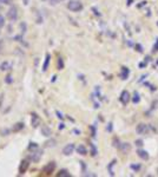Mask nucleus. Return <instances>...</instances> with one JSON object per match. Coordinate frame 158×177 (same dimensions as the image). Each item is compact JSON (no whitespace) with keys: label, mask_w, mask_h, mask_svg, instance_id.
I'll use <instances>...</instances> for the list:
<instances>
[{"label":"nucleus","mask_w":158,"mask_h":177,"mask_svg":"<svg viewBox=\"0 0 158 177\" xmlns=\"http://www.w3.org/2000/svg\"><path fill=\"white\" fill-rule=\"evenodd\" d=\"M67 8L72 12H80L84 8V6L79 0H71L70 2H67Z\"/></svg>","instance_id":"f257e3e1"},{"label":"nucleus","mask_w":158,"mask_h":177,"mask_svg":"<svg viewBox=\"0 0 158 177\" xmlns=\"http://www.w3.org/2000/svg\"><path fill=\"white\" fill-rule=\"evenodd\" d=\"M56 162L54 161H52V162H49L44 168H43V173L45 174V175H51L54 170H56Z\"/></svg>","instance_id":"f03ea898"},{"label":"nucleus","mask_w":158,"mask_h":177,"mask_svg":"<svg viewBox=\"0 0 158 177\" xmlns=\"http://www.w3.org/2000/svg\"><path fill=\"white\" fill-rule=\"evenodd\" d=\"M7 18H8L11 21L17 20V18H18V9H17L15 6H11V7H9V9H8V12H7Z\"/></svg>","instance_id":"7ed1b4c3"},{"label":"nucleus","mask_w":158,"mask_h":177,"mask_svg":"<svg viewBox=\"0 0 158 177\" xmlns=\"http://www.w3.org/2000/svg\"><path fill=\"white\" fill-rule=\"evenodd\" d=\"M41 156H43V150H37V151H33V152H31V155H30V160L32 161V162H34V163H37V162H39V160L41 158Z\"/></svg>","instance_id":"20e7f679"},{"label":"nucleus","mask_w":158,"mask_h":177,"mask_svg":"<svg viewBox=\"0 0 158 177\" xmlns=\"http://www.w3.org/2000/svg\"><path fill=\"white\" fill-rule=\"evenodd\" d=\"M130 99H131V96H130L129 91L124 90V91L120 93V97H119V100H120V103H122V104H124V105H126V104L130 102Z\"/></svg>","instance_id":"39448f33"},{"label":"nucleus","mask_w":158,"mask_h":177,"mask_svg":"<svg viewBox=\"0 0 158 177\" xmlns=\"http://www.w3.org/2000/svg\"><path fill=\"white\" fill-rule=\"evenodd\" d=\"M40 117L38 116V113H36V112H32V115H31V125L33 126V128H38L39 125H40Z\"/></svg>","instance_id":"423d86ee"},{"label":"nucleus","mask_w":158,"mask_h":177,"mask_svg":"<svg viewBox=\"0 0 158 177\" xmlns=\"http://www.w3.org/2000/svg\"><path fill=\"white\" fill-rule=\"evenodd\" d=\"M148 131H149V128H148V125L144 124V123H139V124L136 126V132H137L138 135H145Z\"/></svg>","instance_id":"0eeeda50"},{"label":"nucleus","mask_w":158,"mask_h":177,"mask_svg":"<svg viewBox=\"0 0 158 177\" xmlns=\"http://www.w3.org/2000/svg\"><path fill=\"white\" fill-rule=\"evenodd\" d=\"M75 149H76L75 144H73V143H70V144H67V145L64 147V149H63V154H64L65 156H70V155L73 154Z\"/></svg>","instance_id":"6e6552de"},{"label":"nucleus","mask_w":158,"mask_h":177,"mask_svg":"<svg viewBox=\"0 0 158 177\" xmlns=\"http://www.w3.org/2000/svg\"><path fill=\"white\" fill-rule=\"evenodd\" d=\"M28 167H30V162H28L27 160L21 161V163H20V165H19V175H24V174L27 171Z\"/></svg>","instance_id":"1a4fd4ad"},{"label":"nucleus","mask_w":158,"mask_h":177,"mask_svg":"<svg viewBox=\"0 0 158 177\" xmlns=\"http://www.w3.org/2000/svg\"><path fill=\"white\" fill-rule=\"evenodd\" d=\"M118 149H119L123 154H128V152L131 150V144H130V143H122V144H119Z\"/></svg>","instance_id":"9d476101"},{"label":"nucleus","mask_w":158,"mask_h":177,"mask_svg":"<svg viewBox=\"0 0 158 177\" xmlns=\"http://www.w3.org/2000/svg\"><path fill=\"white\" fill-rule=\"evenodd\" d=\"M137 156L138 157H141L142 160H144V161H148L149 160V154H148V151H145V150H143V149H137Z\"/></svg>","instance_id":"9b49d317"},{"label":"nucleus","mask_w":158,"mask_h":177,"mask_svg":"<svg viewBox=\"0 0 158 177\" xmlns=\"http://www.w3.org/2000/svg\"><path fill=\"white\" fill-rule=\"evenodd\" d=\"M40 132H41V135L45 136V137H50V136L52 135V131H51V129H50L47 125H43L41 129H40Z\"/></svg>","instance_id":"f8f14e48"},{"label":"nucleus","mask_w":158,"mask_h":177,"mask_svg":"<svg viewBox=\"0 0 158 177\" xmlns=\"http://www.w3.org/2000/svg\"><path fill=\"white\" fill-rule=\"evenodd\" d=\"M50 60H51V54L50 53H46L45 56V62L43 64V72H46L47 69H49V65H50Z\"/></svg>","instance_id":"ddd939ff"},{"label":"nucleus","mask_w":158,"mask_h":177,"mask_svg":"<svg viewBox=\"0 0 158 177\" xmlns=\"http://www.w3.org/2000/svg\"><path fill=\"white\" fill-rule=\"evenodd\" d=\"M129 75H130V70L128 69V67H125V66H123L122 67V70H120V78L123 79V81H125V79H128V77H129Z\"/></svg>","instance_id":"4468645a"},{"label":"nucleus","mask_w":158,"mask_h":177,"mask_svg":"<svg viewBox=\"0 0 158 177\" xmlns=\"http://www.w3.org/2000/svg\"><path fill=\"white\" fill-rule=\"evenodd\" d=\"M76 150H77V152H78L79 155H81V156L87 155V149H86V147L83 145V144H79L78 147L76 148Z\"/></svg>","instance_id":"2eb2a0df"},{"label":"nucleus","mask_w":158,"mask_h":177,"mask_svg":"<svg viewBox=\"0 0 158 177\" xmlns=\"http://www.w3.org/2000/svg\"><path fill=\"white\" fill-rule=\"evenodd\" d=\"M24 126H25V124H24L22 122H19V123H15V124L13 125V128H12V131H13V132H18V131H20V130H22V129H24Z\"/></svg>","instance_id":"dca6fc26"},{"label":"nucleus","mask_w":158,"mask_h":177,"mask_svg":"<svg viewBox=\"0 0 158 177\" xmlns=\"http://www.w3.org/2000/svg\"><path fill=\"white\" fill-rule=\"evenodd\" d=\"M0 70L1 71H8V70H12V64L8 63V62H4L0 64Z\"/></svg>","instance_id":"f3484780"},{"label":"nucleus","mask_w":158,"mask_h":177,"mask_svg":"<svg viewBox=\"0 0 158 177\" xmlns=\"http://www.w3.org/2000/svg\"><path fill=\"white\" fill-rule=\"evenodd\" d=\"M116 162H117L116 160H112V161H111V163H110V164L107 165V170H109V174H110L111 176H115V171H113V167L116 165Z\"/></svg>","instance_id":"a211bd4d"},{"label":"nucleus","mask_w":158,"mask_h":177,"mask_svg":"<svg viewBox=\"0 0 158 177\" xmlns=\"http://www.w3.org/2000/svg\"><path fill=\"white\" fill-rule=\"evenodd\" d=\"M28 151L30 152H33V151H37L38 149H39V145L37 144V143H34V142H30V144H28Z\"/></svg>","instance_id":"6ab92c4d"},{"label":"nucleus","mask_w":158,"mask_h":177,"mask_svg":"<svg viewBox=\"0 0 158 177\" xmlns=\"http://www.w3.org/2000/svg\"><path fill=\"white\" fill-rule=\"evenodd\" d=\"M72 175L67 171V170H65V169H62L58 174H57V177H71Z\"/></svg>","instance_id":"aec40b11"},{"label":"nucleus","mask_w":158,"mask_h":177,"mask_svg":"<svg viewBox=\"0 0 158 177\" xmlns=\"http://www.w3.org/2000/svg\"><path fill=\"white\" fill-rule=\"evenodd\" d=\"M139 100H141V96H139V93L137 91H135L133 92V97H132V103L137 104V103H139Z\"/></svg>","instance_id":"412c9836"},{"label":"nucleus","mask_w":158,"mask_h":177,"mask_svg":"<svg viewBox=\"0 0 158 177\" xmlns=\"http://www.w3.org/2000/svg\"><path fill=\"white\" fill-rule=\"evenodd\" d=\"M90 148H91V156L96 157V156H97V154H98V150H97L96 145H94L93 143H90Z\"/></svg>","instance_id":"4be33fe9"},{"label":"nucleus","mask_w":158,"mask_h":177,"mask_svg":"<svg viewBox=\"0 0 158 177\" xmlns=\"http://www.w3.org/2000/svg\"><path fill=\"white\" fill-rule=\"evenodd\" d=\"M57 69H58V70H63V69H64V60H63V59H62L60 57L58 58V63H57Z\"/></svg>","instance_id":"5701e85b"},{"label":"nucleus","mask_w":158,"mask_h":177,"mask_svg":"<svg viewBox=\"0 0 158 177\" xmlns=\"http://www.w3.org/2000/svg\"><path fill=\"white\" fill-rule=\"evenodd\" d=\"M56 139H50V141H46L45 142V147L46 148H50V147H54L56 145Z\"/></svg>","instance_id":"b1692460"},{"label":"nucleus","mask_w":158,"mask_h":177,"mask_svg":"<svg viewBox=\"0 0 158 177\" xmlns=\"http://www.w3.org/2000/svg\"><path fill=\"white\" fill-rule=\"evenodd\" d=\"M20 28H21V33H22V36L26 33V30H27V25H26V22H21L20 24Z\"/></svg>","instance_id":"393cba45"},{"label":"nucleus","mask_w":158,"mask_h":177,"mask_svg":"<svg viewBox=\"0 0 158 177\" xmlns=\"http://www.w3.org/2000/svg\"><path fill=\"white\" fill-rule=\"evenodd\" d=\"M5 82H6V84H12L13 83V78H12V76L9 73L5 77Z\"/></svg>","instance_id":"a878e982"},{"label":"nucleus","mask_w":158,"mask_h":177,"mask_svg":"<svg viewBox=\"0 0 158 177\" xmlns=\"http://www.w3.org/2000/svg\"><path fill=\"white\" fill-rule=\"evenodd\" d=\"M90 129H91V136H92L93 138H96V126H94V125H91Z\"/></svg>","instance_id":"bb28decb"},{"label":"nucleus","mask_w":158,"mask_h":177,"mask_svg":"<svg viewBox=\"0 0 158 177\" xmlns=\"http://www.w3.org/2000/svg\"><path fill=\"white\" fill-rule=\"evenodd\" d=\"M131 169H133L135 171H138L141 169V164H132L131 165Z\"/></svg>","instance_id":"cd10ccee"},{"label":"nucleus","mask_w":158,"mask_h":177,"mask_svg":"<svg viewBox=\"0 0 158 177\" xmlns=\"http://www.w3.org/2000/svg\"><path fill=\"white\" fill-rule=\"evenodd\" d=\"M135 144H136L137 147H143V145H144V142H143L142 139H137V141L135 142Z\"/></svg>","instance_id":"c85d7f7f"},{"label":"nucleus","mask_w":158,"mask_h":177,"mask_svg":"<svg viewBox=\"0 0 158 177\" xmlns=\"http://www.w3.org/2000/svg\"><path fill=\"white\" fill-rule=\"evenodd\" d=\"M4 25H5V18L4 15H0V28L4 27Z\"/></svg>","instance_id":"c756f323"},{"label":"nucleus","mask_w":158,"mask_h":177,"mask_svg":"<svg viewBox=\"0 0 158 177\" xmlns=\"http://www.w3.org/2000/svg\"><path fill=\"white\" fill-rule=\"evenodd\" d=\"M56 115H57V117H58L59 119H64V116H63V113H62V112H59L58 110L56 111Z\"/></svg>","instance_id":"7c9ffc66"},{"label":"nucleus","mask_w":158,"mask_h":177,"mask_svg":"<svg viewBox=\"0 0 158 177\" xmlns=\"http://www.w3.org/2000/svg\"><path fill=\"white\" fill-rule=\"evenodd\" d=\"M12 0H0V4H4V5H11Z\"/></svg>","instance_id":"2f4dec72"},{"label":"nucleus","mask_w":158,"mask_h":177,"mask_svg":"<svg viewBox=\"0 0 158 177\" xmlns=\"http://www.w3.org/2000/svg\"><path fill=\"white\" fill-rule=\"evenodd\" d=\"M64 128H65V124H64V123H60V124H59V126H58V129H59V130H63Z\"/></svg>","instance_id":"473e14b6"},{"label":"nucleus","mask_w":158,"mask_h":177,"mask_svg":"<svg viewBox=\"0 0 158 177\" xmlns=\"http://www.w3.org/2000/svg\"><path fill=\"white\" fill-rule=\"evenodd\" d=\"M154 51H158V39L156 41V44H155V46H154Z\"/></svg>","instance_id":"72a5a7b5"},{"label":"nucleus","mask_w":158,"mask_h":177,"mask_svg":"<svg viewBox=\"0 0 158 177\" xmlns=\"http://www.w3.org/2000/svg\"><path fill=\"white\" fill-rule=\"evenodd\" d=\"M106 129H107V131H112V124L110 123V124H109V126H107Z\"/></svg>","instance_id":"f704fd0d"},{"label":"nucleus","mask_w":158,"mask_h":177,"mask_svg":"<svg viewBox=\"0 0 158 177\" xmlns=\"http://www.w3.org/2000/svg\"><path fill=\"white\" fill-rule=\"evenodd\" d=\"M137 49H138L137 51H139V52H143V49H142V46H141V45H137Z\"/></svg>","instance_id":"c9c22d12"},{"label":"nucleus","mask_w":158,"mask_h":177,"mask_svg":"<svg viewBox=\"0 0 158 177\" xmlns=\"http://www.w3.org/2000/svg\"><path fill=\"white\" fill-rule=\"evenodd\" d=\"M59 1H63V0H50V2H52V4H57Z\"/></svg>","instance_id":"e433bc0d"},{"label":"nucleus","mask_w":158,"mask_h":177,"mask_svg":"<svg viewBox=\"0 0 158 177\" xmlns=\"http://www.w3.org/2000/svg\"><path fill=\"white\" fill-rule=\"evenodd\" d=\"M73 132H75V133H77V135H80V131H79L78 129H75V130H73Z\"/></svg>","instance_id":"4c0bfd02"},{"label":"nucleus","mask_w":158,"mask_h":177,"mask_svg":"<svg viewBox=\"0 0 158 177\" xmlns=\"http://www.w3.org/2000/svg\"><path fill=\"white\" fill-rule=\"evenodd\" d=\"M56 78H57V76H53V78H52V83L56 82Z\"/></svg>","instance_id":"58836bf2"},{"label":"nucleus","mask_w":158,"mask_h":177,"mask_svg":"<svg viewBox=\"0 0 158 177\" xmlns=\"http://www.w3.org/2000/svg\"><path fill=\"white\" fill-rule=\"evenodd\" d=\"M24 4H25V5H27V4H28V0H24Z\"/></svg>","instance_id":"ea45409f"},{"label":"nucleus","mask_w":158,"mask_h":177,"mask_svg":"<svg viewBox=\"0 0 158 177\" xmlns=\"http://www.w3.org/2000/svg\"><path fill=\"white\" fill-rule=\"evenodd\" d=\"M0 49H1V45H0Z\"/></svg>","instance_id":"a19ab883"},{"label":"nucleus","mask_w":158,"mask_h":177,"mask_svg":"<svg viewBox=\"0 0 158 177\" xmlns=\"http://www.w3.org/2000/svg\"><path fill=\"white\" fill-rule=\"evenodd\" d=\"M157 65H158V60H157Z\"/></svg>","instance_id":"79ce46f5"}]
</instances>
